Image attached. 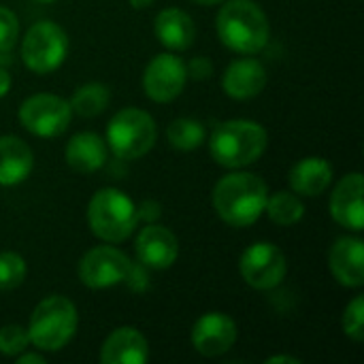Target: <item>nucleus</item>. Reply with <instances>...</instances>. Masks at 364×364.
<instances>
[{
  "instance_id": "f257e3e1",
  "label": "nucleus",
  "mask_w": 364,
  "mask_h": 364,
  "mask_svg": "<svg viewBox=\"0 0 364 364\" xmlns=\"http://www.w3.org/2000/svg\"><path fill=\"white\" fill-rule=\"evenodd\" d=\"M267 198V183L252 173L226 175L213 190V207L218 215L235 228L254 224L262 215Z\"/></svg>"
},
{
  "instance_id": "f03ea898",
  "label": "nucleus",
  "mask_w": 364,
  "mask_h": 364,
  "mask_svg": "<svg viewBox=\"0 0 364 364\" xmlns=\"http://www.w3.org/2000/svg\"><path fill=\"white\" fill-rule=\"evenodd\" d=\"M220 41L239 53H258L269 43V19L254 0H228L218 13Z\"/></svg>"
},
{
  "instance_id": "7ed1b4c3",
  "label": "nucleus",
  "mask_w": 364,
  "mask_h": 364,
  "mask_svg": "<svg viewBox=\"0 0 364 364\" xmlns=\"http://www.w3.org/2000/svg\"><path fill=\"white\" fill-rule=\"evenodd\" d=\"M267 149V130L250 119H232L220 124L209 143L213 160L226 168L254 164Z\"/></svg>"
},
{
  "instance_id": "20e7f679",
  "label": "nucleus",
  "mask_w": 364,
  "mask_h": 364,
  "mask_svg": "<svg viewBox=\"0 0 364 364\" xmlns=\"http://www.w3.org/2000/svg\"><path fill=\"white\" fill-rule=\"evenodd\" d=\"M139 222L134 203L115 188L98 190L87 207V224L92 232L109 243H119L132 235Z\"/></svg>"
},
{
  "instance_id": "39448f33",
  "label": "nucleus",
  "mask_w": 364,
  "mask_h": 364,
  "mask_svg": "<svg viewBox=\"0 0 364 364\" xmlns=\"http://www.w3.org/2000/svg\"><path fill=\"white\" fill-rule=\"evenodd\" d=\"M77 331V309L66 296H49L41 301L28 326L30 343L43 352L62 350Z\"/></svg>"
},
{
  "instance_id": "423d86ee",
  "label": "nucleus",
  "mask_w": 364,
  "mask_h": 364,
  "mask_svg": "<svg viewBox=\"0 0 364 364\" xmlns=\"http://www.w3.org/2000/svg\"><path fill=\"white\" fill-rule=\"evenodd\" d=\"M111 151L119 160H136L145 156L156 143V122L149 113L128 107L113 115L107 128Z\"/></svg>"
},
{
  "instance_id": "0eeeda50",
  "label": "nucleus",
  "mask_w": 364,
  "mask_h": 364,
  "mask_svg": "<svg viewBox=\"0 0 364 364\" xmlns=\"http://www.w3.org/2000/svg\"><path fill=\"white\" fill-rule=\"evenodd\" d=\"M68 53V36L66 32L53 21H36L28 28L23 43H21V58L23 64L38 73L55 70Z\"/></svg>"
},
{
  "instance_id": "6e6552de",
  "label": "nucleus",
  "mask_w": 364,
  "mask_h": 364,
  "mask_svg": "<svg viewBox=\"0 0 364 364\" xmlns=\"http://www.w3.org/2000/svg\"><path fill=\"white\" fill-rule=\"evenodd\" d=\"M73 117L70 105L53 94H36L23 100L19 107L21 126L36 136H58L62 134Z\"/></svg>"
},
{
  "instance_id": "1a4fd4ad",
  "label": "nucleus",
  "mask_w": 364,
  "mask_h": 364,
  "mask_svg": "<svg viewBox=\"0 0 364 364\" xmlns=\"http://www.w3.org/2000/svg\"><path fill=\"white\" fill-rule=\"evenodd\" d=\"M241 277L256 290H271L279 286L286 277V256L284 252L267 241L250 245L239 262Z\"/></svg>"
},
{
  "instance_id": "9d476101",
  "label": "nucleus",
  "mask_w": 364,
  "mask_h": 364,
  "mask_svg": "<svg viewBox=\"0 0 364 364\" xmlns=\"http://www.w3.org/2000/svg\"><path fill=\"white\" fill-rule=\"evenodd\" d=\"M132 264L128 256L115 247L100 245L90 250L79 262V279L83 286L100 290L122 282H128Z\"/></svg>"
},
{
  "instance_id": "9b49d317",
  "label": "nucleus",
  "mask_w": 364,
  "mask_h": 364,
  "mask_svg": "<svg viewBox=\"0 0 364 364\" xmlns=\"http://www.w3.org/2000/svg\"><path fill=\"white\" fill-rule=\"evenodd\" d=\"M186 79L188 66L171 53H160L147 64L143 75V87L151 100L171 102L183 92Z\"/></svg>"
},
{
  "instance_id": "f8f14e48",
  "label": "nucleus",
  "mask_w": 364,
  "mask_h": 364,
  "mask_svg": "<svg viewBox=\"0 0 364 364\" xmlns=\"http://www.w3.org/2000/svg\"><path fill=\"white\" fill-rule=\"evenodd\" d=\"M237 341V324L220 311L205 314L192 328V346L203 356H222Z\"/></svg>"
},
{
  "instance_id": "ddd939ff",
  "label": "nucleus",
  "mask_w": 364,
  "mask_h": 364,
  "mask_svg": "<svg viewBox=\"0 0 364 364\" xmlns=\"http://www.w3.org/2000/svg\"><path fill=\"white\" fill-rule=\"evenodd\" d=\"M331 215L343 228H350L354 232L363 230L364 209L363 175L360 173H350L337 183V188L331 196Z\"/></svg>"
},
{
  "instance_id": "4468645a",
  "label": "nucleus",
  "mask_w": 364,
  "mask_h": 364,
  "mask_svg": "<svg viewBox=\"0 0 364 364\" xmlns=\"http://www.w3.org/2000/svg\"><path fill=\"white\" fill-rule=\"evenodd\" d=\"M136 256L139 262L149 269H168L179 254L175 235L168 228L149 224L136 237Z\"/></svg>"
},
{
  "instance_id": "2eb2a0df",
  "label": "nucleus",
  "mask_w": 364,
  "mask_h": 364,
  "mask_svg": "<svg viewBox=\"0 0 364 364\" xmlns=\"http://www.w3.org/2000/svg\"><path fill=\"white\" fill-rule=\"evenodd\" d=\"M328 264L335 279L348 288H360L364 284V245L356 237H341L335 241L328 254Z\"/></svg>"
},
{
  "instance_id": "dca6fc26",
  "label": "nucleus",
  "mask_w": 364,
  "mask_h": 364,
  "mask_svg": "<svg viewBox=\"0 0 364 364\" xmlns=\"http://www.w3.org/2000/svg\"><path fill=\"white\" fill-rule=\"evenodd\" d=\"M147 358H149L147 341L132 326H122L113 331L100 350L102 364H145Z\"/></svg>"
},
{
  "instance_id": "f3484780",
  "label": "nucleus",
  "mask_w": 364,
  "mask_h": 364,
  "mask_svg": "<svg viewBox=\"0 0 364 364\" xmlns=\"http://www.w3.org/2000/svg\"><path fill=\"white\" fill-rule=\"evenodd\" d=\"M267 85V70L258 60L243 58L232 62L224 77H222V87L230 98L237 100H247L258 96Z\"/></svg>"
},
{
  "instance_id": "a211bd4d",
  "label": "nucleus",
  "mask_w": 364,
  "mask_h": 364,
  "mask_svg": "<svg viewBox=\"0 0 364 364\" xmlns=\"http://www.w3.org/2000/svg\"><path fill=\"white\" fill-rule=\"evenodd\" d=\"M32 149L17 136H0V186H15L32 171Z\"/></svg>"
},
{
  "instance_id": "6ab92c4d",
  "label": "nucleus",
  "mask_w": 364,
  "mask_h": 364,
  "mask_svg": "<svg viewBox=\"0 0 364 364\" xmlns=\"http://www.w3.org/2000/svg\"><path fill=\"white\" fill-rule=\"evenodd\" d=\"M156 36L164 47L183 51L194 43L196 28L188 13L179 9H164L156 17Z\"/></svg>"
},
{
  "instance_id": "aec40b11",
  "label": "nucleus",
  "mask_w": 364,
  "mask_h": 364,
  "mask_svg": "<svg viewBox=\"0 0 364 364\" xmlns=\"http://www.w3.org/2000/svg\"><path fill=\"white\" fill-rule=\"evenodd\" d=\"M66 162L77 173H94L107 162V145L94 132L75 134L66 145Z\"/></svg>"
},
{
  "instance_id": "412c9836",
  "label": "nucleus",
  "mask_w": 364,
  "mask_h": 364,
  "mask_svg": "<svg viewBox=\"0 0 364 364\" xmlns=\"http://www.w3.org/2000/svg\"><path fill=\"white\" fill-rule=\"evenodd\" d=\"M333 181V166L318 156L303 158L290 171V186L296 194L303 196H318L322 194Z\"/></svg>"
},
{
  "instance_id": "4be33fe9",
  "label": "nucleus",
  "mask_w": 364,
  "mask_h": 364,
  "mask_svg": "<svg viewBox=\"0 0 364 364\" xmlns=\"http://www.w3.org/2000/svg\"><path fill=\"white\" fill-rule=\"evenodd\" d=\"M107 102H109V90L102 83H85L73 94V100L68 105L77 115L94 117L105 111Z\"/></svg>"
},
{
  "instance_id": "5701e85b",
  "label": "nucleus",
  "mask_w": 364,
  "mask_h": 364,
  "mask_svg": "<svg viewBox=\"0 0 364 364\" xmlns=\"http://www.w3.org/2000/svg\"><path fill=\"white\" fill-rule=\"evenodd\" d=\"M264 209H267L269 218L279 226H292L305 213V207H303L301 198L296 194H292V192H277L275 196L267 198Z\"/></svg>"
},
{
  "instance_id": "b1692460",
  "label": "nucleus",
  "mask_w": 364,
  "mask_h": 364,
  "mask_svg": "<svg viewBox=\"0 0 364 364\" xmlns=\"http://www.w3.org/2000/svg\"><path fill=\"white\" fill-rule=\"evenodd\" d=\"M166 136H168V143L175 149L190 151V149H196L205 141V128H203L200 122L181 117V119H175L166 128Z\"/></svg>"
},
{
  "instance_id": "393cba45",
  "label": "nucleus",
  "mask_w": 364,
  "mask_h": 364,
  "mask_svg": "<svg viewBox=\"0 0 364 364\" xmlns=\"http://www.w3.org/2000/svg\"><path fill=\"white\" fill-rule=\"evenodd\" d=\"M26 279V262L15 252L0 254V290H13Z\"/></svg>"
},
{
  "instance_id": "a878e982",
  "label": "nucleus",
  "mask_w": 364,
  "mask_h": 364,
  "mask_svg": "<svg viewBox=\"0 0 364 364\" xmlns=\"http://www.w3.org/2000/svg\"><path fill=\"white\" fill-rule=\"evenodd\" d=\"M30 343L28 331L17 326V324H9L0 328V354L4 356H19Z\"/></svg>"
},
{
  "instance_id": "bb28decb",
  "label": "nucleus",
  "mask_w": 364,
  "mask_h": 364,
  "mask_svg": "<svg viewBox=\"0 0 364 364\" xmlns=\"http://www.w3.org/2000/svg\"><path fill=\"white\" fill-rule=\"evenodd\" d=\"M364 301L363 296H356L350 305H348V309H346V314H343V331H346V335L350 337V339H354V341H363L364 339Z\"/></svg>"
},
{
  "instance_id": "cd10ccee",
  "label": "nucleus",
  "mask_w": 364,
  "mask_h": 364,
  "mask_svg": "<svg viewBox=\"0 0 364 364\" xmlns=\"http://www.w3.org/2000/svg\"><path fill=\"white\" fill-rule=\"evenodd\" d=\"M19 36V21L13 11L0 6V53H9Z\"/></svg>"
},
{
  "instance_id": "c85d7f7f",
  "label": "nucleus",
  "mask_w": 364,
  "mask_h": 364,
  "mask_svg": "<svg viewBox=\"0 0 364 364\" xmlns=\"http://www.w3.org/2000/svg\"><path fill=\"white\" fill-rule=\"evenodd\" d=\"M211 70H213V66H211L205 58H194V60L190 62V73H192V77H196V79H205L207 75H211Z\"/></svg>"
},
{
  "instance_id": "c756f323",
  "label": "nucleus",
  "mask_w": 364,
  "mask_h": 364,
  "mask_svg": "<svg viewBox=\"0 0 364 364\" xmlns=\"http://www.w3.org/2000/svg\"><path fill=\"white\" fill-rule=\"evenodd\" d=\"M17 364H45V358L41 354H21Z\"/></svg>"
},
{
  "instance_id": "7c9ffc66",
  "label": "nucleus",
  "mask_w": 364,
  "mask_h": 364,
  "mask_svg": "<svg viewBox=\"0 0 364 364\" xmlns=\"http://www.w3.org/2000/svg\"><path fill=\"white\" fill-rule=\"evenodd\" d=\"M9 87H11V77L4 68H0V98L9 92Z\"/></svg>"
},
{
  "instance_id": "2f4dec72",
  "label": "nucleus",
  "mask_w": 364,
  "mask_h": 364,
  "mask_svg": "<svg viewBox=\"0 0 364 364\" xmlns=\"http://www.w3.org/2000/svg\"><path fill=\"white\" fill-rule=\"evenodd\" d=\"M277 363L299 364V358H292V356H273V358H269V360H267V364H277Z\"/></svg>"
},
{
  "instance_id": "473e14b6",
  "label": "nucleus",
  "mask_w": 364,
  "mask_h": 364,
  "mask_svg": "<svg viewBox=\"0 0 364 364\" xmlns=\"http://www.w3.org/2000/svg\"><path fill=\"white\" fill-rule=\"evenodd\" d=\"M151 2H154V0H130V4H132L134 9H147Z\"/></svg>"
},
{
  "instance_id": "72a5a7b5",
  "label": "nucleus",
  "mask_w": 364,
  "mask_h": 364,
  "mask_svg": "<svg viewBox=\"0 0 364 364\" xmlns=\"http://www.w3.org/2000/svg\"><path fill=\"white\" fill-rule=\"evenodd\" d=\"M192 2H196V4H220L224 0H192Z\"/></svg>"
},
{
  "instance_id": "f704fd0d",
  "label": "nucleus",
  "mask_w": 364,
  "mask_h": 364,
  "mask_svg": "<svg viewBox=\"0 0 364 364\" xmlns=\"http://www.w3.org/2000/svg\"><path fill=\"white\" fill-rule=\"evenodd\" d=\"M36 2H53V0H36Z\"/></svg>"
}]
</instances>
